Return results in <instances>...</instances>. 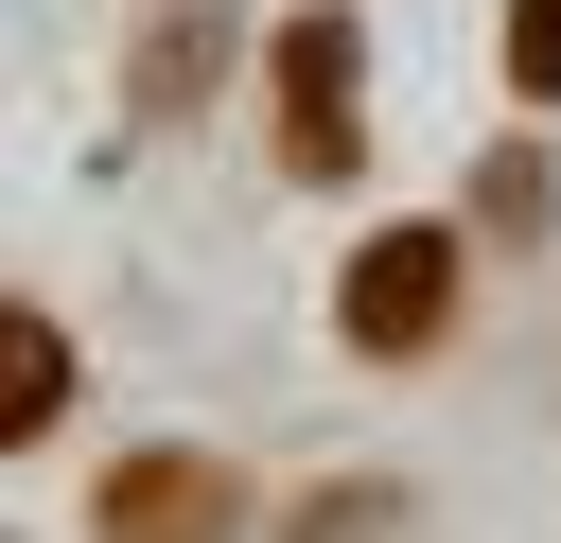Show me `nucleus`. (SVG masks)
Returning a JSON list of instances; mask_svg holds the SVG:
<instances>
[{"label":"nucleus","instance_id":"obj_5","mask_svg":"<svg viewBox=\"0 0 561 543\" xmlns=\"http://www.w3.org/2000/svg\"><path fill=\"white\" fill-rule=\"evenodd\" d=\"M280 543H421V490L403 473H333V490L280 508Z\"/></svg>","mask_w":561,"mask_h":543},{"label":"nucleus","instance_id":"obj_1","mask_svg":"<svg viewBox=\"0 0 561 543\" xmlns=\"http://www.w3.org/2000/svg\"><path fill=\"white\" fill-rule=\"evenodd\" d=\"M333 333H351L368 368H421V350L456 333V228H368L351 280H333Z\"/></svg>","mask_w":561,"mask_h":543},{"label":"nucleus","instance_id":"obj_8","mask_svg":"<svg viewBox=\"0 0 561 543\" xmlns=\"http://www.w3.org/2000/svg\"><path fill=\"white\" fill-rule=\"evenodd\" d=\"M508 88L561 105V0H508Z\"/></svg>","mask_w":561,"mask_h":543},{"label":"nucleus","instance_id":"obj_3","mask_svg":"<svg viewBox=\"0 0 561 543\" xmlns=\"http://www.w3.org/2000/svg\"><path fill=\"white\" fill-rule=\"evenodd\" d=\"M228 525H245L228 455H123L105 508H88V543H228Z\"/></svg>","mask_w":561,"mask_h":543},{"label":"nucleus","instance_id":"obj_6","mask_svg":"<svg viewBox=\"0 0 561 543\" xmlns=\"http://www.w3.org/2000/svg\"><path fill=\"white\" fill-rule=\"evenodd\" d=\"M210 70H228V18H158V35H140V123H193Z\"/></svg>","mask_w":561,"mask_h":543},{"label":"nucleus","instance_id":"obj_7","mask_svg":"<svg viewBox=\"0 0 561 543\" xmlns=\"http://www.w3.org/2000/svg\"><path fill=\"white\" fill-rule=\"evenodd\" d=\"M473 193H491V228H508V245H526V228H543V210H561V175H543V158H526V140H508V158H491V175H473Z\"/></svg>","mask_w":561,"mask_h":543},{"label":"nucleus","instance_id":"obj_4","mask_svg":"<svg viewBox=\"0 0 561 543\" xmlns=\"http://www.w3.org/2000/svg\"><path fill=\"white\" fill-rule=\"evenodd\" d=\"M70 420V333L35 298H0V438H53Z\"/></svg>","mask_w":561,"mask_h":543},{"label":"nucleus","instance_id":"obj_2","mask_svg":"<svg viewBox=\"0 0 561 543\" xmlns=\"http://www.w3.org/2000/svg\"><path fill=\"white\" fill-rule=\"evenodd\" d=\"M351 70H368L351 18H280V158H298L316 193L351 175Z\"/></svg>","mask_w":561,"mask_h":543}]
</instances>
